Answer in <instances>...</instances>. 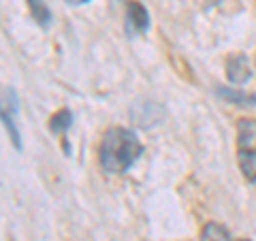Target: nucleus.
I'll list each match as a JSON object with an SVG mask.
<instances>
[{
  "instance_id": "nucleus-12",
  "label": "nucleus",
  "mask_w": 256,
  "mask_h": 241,
  "mask_svg": "<svg viewBox=\"0 0 256 241\" xmlns=\"http://www.w3.org/2000/svg\"><path fill=\"white\" fill-rule=\"evenodd\" d=\"M239 241H250V239H239Z\"/></svg>"
},
{
  "instance_id": "nucleus-11",
  "label": "nucleus",
  "mask_w": 256,
  "mask_h": 241,
  "mask_svg": "<svg viewBox=\"0 0 256 241\" xmlns=\"http://www.w3.org/2000/svg\"><path fill=\"white\" fill-rule=\"evenodd\" d=\"M68 4H84V2H88V0H66Z\"/></svg>"
},
{
  "instance_id": "nucleus-1",
  "label": "nucleus",
  "mask_w": 256,
  "mask_h": 241,
  "mask_svg": "<svg viewBox=\"0 0 256 241\" xmlns=\"http://www.w3.org/2000/svg\"><path fill=\"white\" fill-rule=\"evenodd\" d=\"M141 152L143 146L137 134L128 130V128L114 126L105 132L100 141V150H98L100 166L107 173H124L141 156Z\"/></svg>"
},
{
  "instance_id": "nucleus-6",
  "label": "nucleus",
  "mask_w": 256,
  "mask_h": 241,
  "mask_svg": "<svg viewBox=\"0 0 256 241\" xmlns=\"http://www.w3.org/2000/svg\"><path fill=\"white\" fill-rule=\"evenodd\" d=\"M237 162L248 182H256V152H237Z\"/></svg>"
},
{
  "instance_id": "nucleus-3",
  "label": "nucleus",
  "mask_w": 256,
  "mask_h": 241,
  "mask_svg": "<svg viewBox=\"0 0 256 241\" xmlns=\"http://www.w3.org/2000/svg\"><path fill=\"white\" fill-rule=\"evenodd\" d=\"M162 116H164L162 107L154 100L137 102V105L132 107V122L137 126H141V128H150V126L158 124L160 120H162Z\"/></svg>"
},
{
  "instance_id": "nucleus-9",
  "label": "nucleus",
  "mask_w": 256,
  "mask_h": 241,
  "mask_svg": "<svg viewBox=\"0 0 256 241\" xmlns=\"http://www.w3.org/2000/svg\"><path fill=\"white\" fill-rule=\"evenodd\" d=\"M70 124H73V114H70L68 109H62L58 111L54 118H52V122H50V128H52V132H58V134H64L70 128Z\"/></svg>"
},
{
  "instance_id": "nucleus-2",
  "label": "nucleus",
  "mask_w": 256,
  "mask_h": 241,
  "mask_svg": "<svg viewBox=\"0 0 256 241\" xmlns=\"http://www.w3.org/2000/svg\"><path fill=\"white\" fill-rule=\"evenodd\" d=\"M150 28V15L146 11V6L137 0H130L126 4V32L130 36L143 34Z\"/></svg>"
},
{
  "instance_id": "nucleus-5",
  "label": "nucleus",
  "mask_w": 256,
  "mask_h": 241,
  "mask_svg": "<svg viewBox=\"0 0 256 241\" xmlns=\"http://www.w3.org/2000/svg\"><path fill=\"white\" fill-rule=\"evenodd\" d=\"M237 152H256V120H250V118L239 120Z\"/></svg>"
},
{
  "instance_id": "nucleus-8",
  "label": "nucleus",
  "mask_w": 256,
  "mask_h": 241,
  "mask_svg": "<svg viewBox=\"0 0 256 241\" xmlns=\"http://www.w3.org/2000/svg\"><path fill=\"white\" fill-rule=\"evenodd\" d=\"M218 94L222 98H226L228 102H235V105H256V94H246V92H237V90H226V88H220Z\"/></svg>"
},
{
  "instance_id": "nucleus-7",
  "label": "nucleus",
  "mask_w": 256,
  "mask_h": 241,
  "mask_svg": "<svg viewBox=\"0 0 256 241\" xmlns=\"http://www.w3.org/2000/svg\"><path fill=\"white\" fill-rule=\"evenodd\" d=\"M201 241H230V235L222 224L210 222V224H205V228L201 232Z\"/></svg>"
},
{
  "instance_id": "nucleus-4",
  "label": "nucleus",
  "mask_w": 256,
  "mask_h": 241,
  "mask_svg": "<svg viewBox=\"0 0 256 241\" xmlns=\"http://www.w3.org/2000/svg\"><path fill=\"white\" fill-rule=\"evenodd\" d=\"M250 62L244 54H237V56H230L226 60V77L230 79V84L235 86H242L250 79Z\"/></svg>"
},
{
  "instance_id": "nucleus-10",
  "label": "nucleus",
  "mask_w": 256,
  "mask_h": 241,
  "mask_svg": "<svg viewBox=\"0 0 256 241\" xmlns=\"http://www.w3.org/2000/svg\"><path fill=\"white\" fill-rule=\"evenodd\" d=\"M28 6H30V15L36 20V24H41V26H50L52 22V13L50 9L43 4V0H26Z\"/></svg>"
}]
</instances>
